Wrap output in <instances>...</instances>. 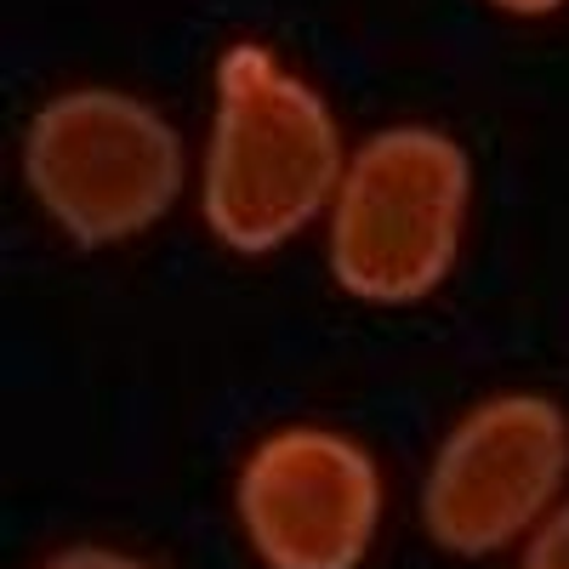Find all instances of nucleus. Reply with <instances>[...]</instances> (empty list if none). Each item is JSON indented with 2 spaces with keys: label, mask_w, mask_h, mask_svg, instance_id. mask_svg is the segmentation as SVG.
I'll use <instances>...</instances> for the list:
<instances>
[{
  "label": "nucleus",
  "mask_w": 569,
  "mask_h": 569,
  "mask_svg": "<svg viewBox=\"0 0 569 569\" xmlns=\"http://www.w3.org/2000/svg\"><path fill=\"white\" fill-rule=\"evenodd\" d=\"M348 149L330 103L268 46L240 40L217 58L200 211L233 257H268L330 217Z\"/></svg>",
  "instance_id": "1"
},
{
  "label": "nucleus",
  "mask_w": 569,
  "mask_h": 569,
  "mask_svg": "<svg viewBox=\"0 0 569 569\" xmlns=\"http://www.w3.org/2000/svg\"><path fill=\"white\" fill-rule=\"evenodd\" d=\"M472 160L439 126H382L348 154L325 217L330 273L353 302L405 308L450 279L467 233Z\"/></svg>",
  "instance_id": "2"
},
{
  "label": "nucleus",
  "mask_w": 569,
  "mask_h": 569,
  "mask_svg": "<svg viewBox=\"0 0 569 569\" xmlns=\"http://www.w3.org/2000/svg\"><path fill=\"white\" fill-rule=\"evenodd\" d=\"M177 126L120 86H69L23 131V182L63 240L86 251L149 233L182 194Z\"/></svg>",
  "instance_id": "3"
},
{
  "label": "nucleus",
  "mask_w": 569,
  "mask_h": 569,
  "mask_svg": "<svg viewBox=\"0 0 569 569\" xmlns=\"http://www.w3.org/2000/svg\"><path fill=\"white\" fill-rule=\"evenodd\" d=\"M569 479V416L547 393H496L472 405L427 467L421 525L456 558H490L558 507Z\"/></svg>",
  "instance_id": "4"
},
{
  "label": "nucleus",
  "mask_w": 569,
  "mask_h": 569,
  "mask_svg": "<svg viewBox=\"0 0 569 569\" xmlns=\"http://www.w3.org/2000/svg\"><path fill=\"white\" fill-rule=\"evenodd\" d=\"M233 512L268 569H359L382 525V472L337 427H279L246 456Z\"/></svg>",
  "instance_id": "5"
},
{
  "label": "nucleus",
  "mask_w": 569,
  "mask_h": 569,
  "mask_svg": "<svg viewBox=\"0 0 569 569\" xmlns=\"http://www.w3.org/2000/svg\"><path fill=\"white\" fill-rule=\"evenodd\" d=\"M518 569H569V496H563V501L541 518L536 530H530Z\"/></svg>",
  "instance_id": "6"
},
{
  "label": "nucleus",
  "mask_w": 569,
  "mask_h": 569,
  "mask_svg": "<svg viewBox=\"0 0 569 569\" xmlns=\"http://www.w3.org/2000/svg\"><path fill=\"white\" fill-rule=\"evenodd\" d=\"M40 569H149L131 552H114V547H63L58 558H46Z\"/></svg>",
  "instance_id": "7"
},
{
  "label": "nucleus",
  "mask_w": 569,
  "mask_h": 569,
  "mask_svg": "<svg viewBox=\"0 0 569 569\" xmlns=\"http://www.w3.org/2000/svg\"><path fill=\"white\" fill-rule=\"evenodd\" d=\"M496 12H507V18H552L563 0H490Z\"/></svg>",
  "instance_id": "8"
}]
</instances>
